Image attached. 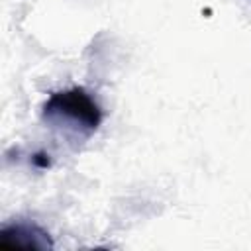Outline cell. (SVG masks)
<instances>
[{
	"label": "cell",
	"mask_w": 251,
	"mask_h": 251,
	"mask_svg": "<svg viewBox=\"0 0 251 251\" xmlns=\"http://www.w3.org/2000/svg\"><path fill=\"white\" fill-rule=\"evenodd\" d=\"M43 122L71 139H88L102 124V110L82 86L53 92L41 110Z\"/></svg>",
	"instance_id": "cell-1"
},
{
	"label": "cell",
	"mask_w": 251,
	"mask_h": 251,
	"mask_svg": "<svg viewBox=\"0 0 251 251\" xmlns=\"http://www.w3.org/2000/svg\"><path fill=\"white\" fill-rule=\"evenodd\" d=\"M2 249H53L49 233L37 224L16 222L4 226L0 231Z\"/></svg>",
	"instance_id": "cell-2"
}]
</instances>
